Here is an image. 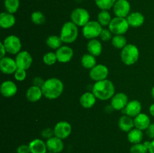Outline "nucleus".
Returning a JSON list of instances; mask_svg holds the SVG:
<instances>
[{"label":"nucleus","instance_id":"1","mask_svg":"<svg viewBox=\"0 0 154 153\" xmlns=\"http://www.w3.org/2000/svg\"><path fill=\"white\" fill-rule=\"evenodd\" d=\"M43 96L49 100L58 98L63 94L64 84L61 80L56 77H51L46 80L42 86Z\"/></svg>","mask_w":154,"mask_h":153},{"label":"nucleus","instance_id":"2","mask_svg":"<svg viewBox=\"0 0 154 153\" xmlns=\"http://www.w3.org/2000/svg\"><path fill=\"white\" fill-rule=\"evenodd\" d=\"M92 92L97 99L107 100L115 94V86L112 81L106 79L95 82Z\"/></svg>","mask_w":154,"mask_h":153},{"label":"nucleus","instance_id":"3","mask_svg":"<svg viewBox=\"0 0 154 153\" xmlns=\"http://www.w3.org/2000/svg\"><path fill=\"white\" fill-rule=\"evenodd\" d=\"M140 52L138 46L132 44H127L124 48L121 50L120 58L123 64L130 66L135 64L138 61Z\"/></svg>","mask_w":154,"mask_h":153},{"label":"nucleus","instance_id":"4","mask_svg":"<svg viewBox=\"0 0 154 153\" xmlns=\"http://www.w3.org/2000/svg\"><path fill=\"white\" fill-rule=\"evenodd\" d=\"M78 26L72 21H68L63 25L60 31V38L63 43L72 44L77 40L78 37Z\"/></svg>","mask_w":154,"mask_h":153},{"label":"nucleus","instance_id":"5","mask_svg":"<svg viewBox=\"0 0 154 153\" xmlns=\"http://www.w3.org/2000/svg\"><path fill=\"white\" fill-rule=\"evenodd\" d=\"M102 29V25L98 21L90 20L82 27V34L84 38L91 40L99 37Z\"/></svg>","mask_w":154,"mask_h":153},{"label":"nucleus","instance_id":"6","mask_svg":"<svg viewBox=\"0 0 154 153\" xmlns=\"http://www.w3.org/2000/svg\"><path fill=\"white\" fill-rule=\"evenodd\" d=\"M129 28V22L126 18L115 16L112 18L108 28L114 34H124L128 32Z\"/></svg>","mask_w":154,"mask_h":153},{"label":"nucleus","instance_id":"7","mask_svg":"<svg viewBox=\"0 0 154 153\" xmlns=\"http://www.w3.org/2000/svg\"><path fill=\"white\" fill-rule=\"evenodd\" d=\"M6 51L8 53L11 54V55H17L21 51L22 48V43L17 35L14 34H11L7 36L2 41Z\"/></svg>","mask_w":154,"mask_h":153},{"label":"nucleus","instance_id":"8","mask_svg":"<svg viewBox=\"0 0 154 153\" xmlns=\"http://www.w3.org/2000/svg\"><path fill=\"white\" fill-rule=\"evenodd\" d=\"M71 21L78 26H84L89 21H90V13L85 8H77L71 13Z\"/></svg>","mask_w":154,"mask_h":153},{"label":"nucleus","instance_id":"9","mask_svg":"<svg viewBox=\"0 0 154 153\" xmlns=\"http://www.w3.org/2000/svg\"><path fill=\"white\" fill-rule=\"evenodd\" d=\"M54 136L65 140L69 137L72 131V124L66 121H60L55 124L54 128Z\"/></svg>","mask_w":154,"mask_h":153},{"label":"nucleus","instance_id":"10","mask_svg":"<svg viewBox=\"0 0 154 153\" xmlns=\"http://www.w3.org/2000/svg\"><path fill=\"white\" fill-rule=\"evenodd\" d=\"M108 74H109L108 68L102 64H96L90 70V79L93 80L95 82L106 80L108 78Z\"/></svg>","mask_w":154,"mask_h":153},{"label":"nucleus","instance_id":"11","mask_svg":"<svg viewBox=\"0 0 154 153\" xmlns=\"http://www.w3.org/2000/svg\"><path fill=\"white\" fill-rule=\"evenodd\" d=\"M32 56L27 50L20 51L16 55L15 62H16L17 68L23 70H28L32 64Z\"/></svg>","mask_w":154,"mask_h":153},{"label":"nucleus","instance_id":"12","mask_svg":"<svg viewBox=\"0 0 154 153\" xmlns=\"http://www.w3.org/2000/svg\"><path fill=\"white\" fill-rule=\"evenodd\" d=\"M131 5L127 0H117L113 7V10L116 16L126 18L130 14Z\"/></svg>","mask_w":154,"mask_h":153},{"label":"nucleus","instance_id":"13","mask_svg":"<svg viewBox=\"0 0 154 153\" xmlns=\"http://www.w3.org/2000/svg\"><path fill=\"white\" fill-rule=\"evenodd\" d=\"M129 98L124 92L116 93L111 99V106L114 110H124L129 103Z\"/></svg>","mask_w":154,"mask_h":153},{"label":"nucleus","instance_id":"14","mask_svg":"<svg viewBox=\"0 0 154 153\" xmlns=\"http://www.w3.org/2000/svg\"><path fill=\"white\" fill-rule=\"evenodd\" d=\"M0 70L5 74H12L17 70L15 59L8 56H5L0 59Z\"/></svg>","mask_w":154,"mask_h":153},{"label":"nucleus","instance_id":"15","mask_svg":"<svg viewBox=\"0 0 154 153\" xmlns=\"http://www.w3.org/2000/svg\"><path fill=\"white\" fill-rule=\"evenodd\" d=\"M57 61L60 63H67L72 59L74 56V50L71 46L63 45L56 50Z\"/></svg>","mask_w":154,"mask_h":153},{"label":"nucleus","instance_id":"16","mask_svg":"<svg viewBox=\"0 0 154 153\" xmlns=\"http://www.w3.org/2000/svg\"><path fill=\"white\" fill-rule=\"evenodd\" d=\"M17 86L11 80H5L1 84L0 92L5 98H11L17 92Z\"/></svg>","mask_w":154,"mask_h":153},{"label":"nucleus","instance_id":"17","mask_svg":"<svg viewBox=\"0 0 154 153\" xmlns=\"http://www.w3.org/2000/svg\"><path fill=\"white\" fill-rule=\"evenodd\" d=\"M63 140L57 136H53L50 139L47 140L46 144L48 150L54 153H60L64 149V142Z\"/></svg>","mask_w":154,"mask_h":153},{"label":"nucleus","instance_id":"18","mask_svg":"<svg viewBox=\"0 0 154 153\" xmlns=\"http://www.w3.org/2000/svg\"><path fill=\"white\" fill-rule=\"evenodd\" d=\"M126 115L135 118L141 112V104L138 100H129L125 109L123 110Z\"/></svg>","mask_w":154,"mask_h":153},{"label":"nucleus","instance_id":"19","mask_svg":"<svg viewBox=\"0 0 154 153\" xmlns=\"http://www.w3.org/2000/svg\"><path fill=\"white\" fill-rule=\"evenodd\" d=\"M126 20L129 22V26H132L133 28H138L144 23L145 18L141 12L135 11L129 14L126 17Z\"/></svg>","mask_w":154,"mask_h":153},{"label":"nucleus","instance_id":"20","mask_svg":"<svg viewBox=\"0 0 154 153\" xmlns=\"http://www.w3.org/2000/svg\"><path fill=\"white\" fill-rule=\"evenodd\" d=\"M134 124H135V128H136L141 130H146L149 125L151 124V122L148 115L141 112L134 118Z\"/></svg>","mask_w":154,"mask_h":153},{"label":"nucleus","instance_id":"21","mask_svg":"<svg viewBox=\"0 0 154 153\" xmlns=\"http://www.w3.org/2000/svg\"><path fill=\"white\" fill-rule=\"evenodd\" d=\"M96 97L93 92H86L80 98V104L84 109H90L96 103Z\"/></svg>","mask_w":154,"mask_h":153},{"label":"nucleus","instance_id":"22","mask_svg":"<svg viewBox=\"0 0 154 153\" xmlns=\"http://www.w3.org/2000/svg\"><path fill=\"white\" fill-rule=\"evenodd\" d=\"M42 96H43V92H42V88L33 85L27 89L26 93V99L32 103L40 100Z\"/></svg>","mask_w":154,"mask_h":153},{"label":"nucleus","instance_id":"23","mask_svg":"<svg viewBox=\"0 0 154 153\" xmlns=\"http://www.w3.org/2000/svg\"><path fill=\"white\" fill-rule=\"evenodd\" d=\"M16 18L14 14L2 12L0 14V26L2 28H10L15 25Z\"/></svg>","mask_w":154,"mask_h":153},{"label":"nucleus","instance_id":"24","mask_svg":"<svg viewBox=\"0 0 154 153\" xmlns=\"http://www.w3.org/2000/svg\"><path fill=\"white\" fill-rule=\"evenodd\" d=\"M87 49L88 53L97 57L102 54V42L98 39H91L88 41L87 45Z\"/></svg>","mask_w":154,"mask_h":153},{"label":"nucleus","instance_id":"25","mask_svg":"<svg viewBox=\"0 0 154 153\" xmlns=\"http://www.w3.org/2000/svg\"><path fill=\"white\" fill-rule=\"evenodd\" d=\"M31 153H47L48 147L46 142L41 139H34L29 143Z\"/></svg>","mask_w":154,"mask_h":153},{"label":"nucleus","instance_id":"26","mask_svg":"<svg viewBox=\"0 0 154 153\" xmlns=\"http://www.w3.org/2000/svg\"><path fill=\"white\" fill-rule=\"evenodd\" d=\"M118 127L123 132H127L128 133L135 127L134 118H132V117L129 116L126 114L122 116L118 120Z\"/></svg>","mask_w":154,"mask_h":153},{"label":"nucleus","instance_id":"27","mask_svg":"<svg viewBox=\"0 0 154 153\" xmlns=\"http://www.w3.org/2000/svg\"><path fill=\"white\" fill-rule=\"evenodd\" d=\"M143 138H144L143 130L136 128H132L130 131L128 132L127 139L130 143L132 144L140 143V142H142Z\"/></svg>","mask_w":154,"mask_h":153},{"label":"nucleus","instance_id":"28","mask_svg":"<svg viewBox=\"0 0 154 153\" xmlns=\"http://www.w3.org/2000/svg\"><path fill=\"white\" fill-rule=\"evenodd\" d=\"M81 62L84 68L90 69V70L97 64H96V56H94L91 55V54L90 53L84 54V55L81 57Z\"/></svg>","mask_w":154,"mask_h":153},{"label":"nucleus","instance_id":"29","mask_svg":"<svg viewBox=\"0 0 154 153\" xmlns=\"http://www.w3.org/2000/svg\"><path fill=\"white\" fill-rule=\"evenodd\" d=\"M63 40H62L60 36L58 35H50L46 40V44L48 47L52 50H58L59 48L63 46Z\"/></svg>","mask_w":154,"mask_h":153},{"label":"nucleus","instance_id":"30","mask_svg":"<svg viewBox=\"0 0 154 153\" xmlns=\"http://www.w3.org/2000/svg\"><path fill=\"white\" fill-rule=\"evenodd\" d=\"M111 41L114 47L120 50L124 48L127 44V39L123 34H114Z\"/></svg>","mask_w":154,"mask_h":153},{"label":"nucleus","instance_id":"31","mask_svg":"<svg viewBox=\"0 0 154 153\" xmlns=\"http://www.w3.org/2000/svg\"><path fill=\"white\" fill-rule=\"evenodd\" d=\"M97 19V21L102 25V26H108L112 18L108 10H101V11L98 14Z\"/></svg>","mask_w":154,"mask_h":153},{"label":"nucleus","instance_id":"32","mask_svg":"<svg viewBox=\"0 0 154 153\" xmlns=\"http://www.w3.org/2000/svg\"><path fill=\"white\" fill-rule=\"evenodd\" d=\"M4 5L8 12L14 14L19 9L20 0H5Z\"/></svg>","mask_w":154,"mask_h":153},{"label":"nucleus","instance_id":"33","mask_svg":"<svg viewBox=\"0 0 154 153\" xmlns=\"http://www.w3.org/2000/svg\"><path fill=\"white\" fill-rule=\"evenodd\" d=\"M117 0H95L96 4L101 10H108L114 7Z\"/></svg>","mask_w":154,"mask_h":153},{"label":"nucleus","instance_id":"34","mask_svg":"<svg viewBox=\"0 0 154 153\" xmlns=\"http://www.w3.org/2000/svg\"><path fill=\"white\" fill-rule=\"evenodd\" d=\"M31 20L35 25H42L46 21V18L42 12L36 10L31 14Z\"/></svg>","mask_w":154,"mask_h":153},{"label":"nucleus","instance_id":"35","mask_svg":"<svg viewBox=\"0 0 154 153\" xmlns=\"http://www.w3.org/2000/svg\"><path fill=\"white\" fill-rule=\"evenodd\" d=\"M43 62L45 64L48 66L54 65V64H56V62L57 61V57L56 55V52H48L44 55L43 56Z\"/></svg>","mask_w":154,"mask_h":153},{"label":"nucleus","instance_id":"36","mask_svg":"<svg viewBox=\"0 0 154 153\" xmlns=\"http://www.w3.org/2000/svg\"><path fill=\"white\" fill-rule=\"evenodd\" d=\"M130 153H147L149 152L148 147L145 145V143H137L132 144L129 149Z\"/></svg>","mask_w":154,"mask_h":153},{"label":"nucleus","instance_id":"37","mask_svg":"<svg viewBox=\"0 0 154 153\" xmlns=\"http://www.w3.org/2000/svg\"><path fill=\"white\" fill-rule=\"evenodd\" d=\"M113 33L111 32V30L109 28H103L101 32L99 38L102 41H108V40H111L113 38Z\"/></svg>","mask_w":154,"mask_h":153},{"label":"nucleus","instance_id":"38","mask_svg":"<svg viewBox=\"0 0 154 153\" xmlns=\"http://www.w3.org/2000/svg\"><path fill=\"white\" fill-rule=\"evenodd\" d=\"M14 78L17 81H19V82H22L26 78V70H23V69L17 68V70L15 71V73L14 74Z\"/></svg>","mask_w":154,"mask_h":153},{"label":"nucleus","instance_id":"39","mask_svg":"<svg viewBox=\"0 0 154 153\" xmlns=\"http://www.w3.org/2000/svg\"><path fill=\"white\" fill-rule=\"evenodd\" d=\"M41 135L43 138L45 139H50V138L54 136V129L51 128H44L43 130L41 132Z\"/></svg>","mask_w":154,"mask_h":153},{"label":"nucleus","instance_id":"40","mask_svg":"<svg viewBox=\"0 0 154 153\" xmlns=\"http://www.w3.org/2000/svg\"><path fill=\"white\" fill-rule=\"evenodd\" d=\"M17 153H31L29 146L26 144H22L17 148Z\"/></svg>","mask_w":154,"mask_h":153},{"label":"nucleus","instance_id":"41","mask_svg":"<svg viewBox=\"0 0 154 153\" xmlns=\"http://www.w3.org/2000/svg\"><path fill=\"white\" fill-rule=\"evenodd\" d=\"M146 134L147 136L150 139H154V123H151L146 130Z\"/></svg>","mask_w":154,"mask_h":153},{"label":"nucleus","instance_id":"42","mask_svg":"<svg viewBox=\"0 0 154 153\" xmlns=\"http://www.w3.org/2000/svg\"><path fill=\"white\" fill-rule=\"evenodd\" d=\"M45 80H44L42 77L40 76H35V77L32 80V84L33 86H38L42 88V86H43L44 82Z\"/></svg>","mask_w":154,"mask_h":153},{"label":"nucleus","instance_id":"43","mask_svg":"<svg viewBox=\"0 0 154 153\" xmlns=\"http://www.w3.org/2000/svg\"><path fill=\"white\" fill-rule=\"evenodd\" d=\"M0 48H1V54H0V56H1V58H3V57L6 56V52H7V51H6V49L5 47L4 44H3L2 41L0 43Z\"/></svg>","mask_w":154,"mask_h":153},{"label":"nucleus","instance_id":"44","mask_svg":"<svg viewBox=\"0 0 154 153\" xmlns=\"http://www.w3.org/2000/svg\"><path fill=\"white\" fill-rule=\"evenodd\" d=\"M149 153H154V139L150 142L148 148Z\"/></svg>","mask_w":154,"mask_h":153},{"label":"nucleus","instance_id":"45","mask_svg":"<svg viewBox=\"0 0 154 153\" xmlns=\"http://www.w3.org/2000/svg\"><path fill=\"white\" fill-rule=\"evenodd\" d=\"M149 112H150V114L152 116L154 117V103L152 104L150 106V107H149Z\"/></svg>","mask_w":154,"mask_h":153},{"label":"nucleus","instance_id":"46","mask_svg":"<svg viewBox=\"0 0 154 153\" xmlns=\"http://www.w3.org/2000/svg\"><path fill=\"white\" fill-rule=\"evenodd\" d=\"M151 96L153 97V98L154 99V86H153V88H152V89H151Z\"/></svg>","mask_w":154,"mask_h":153},{"label":"nucleus","instance_id":"47","mask_svg":"<svg viewBox=\"0 0 154 153\" xmlns=\"http://www.w3.org/2000/svg\"><path fill=\"white\" fill-rule=\"evenodd\" d=\"M47 153H54V152H49V151H48Z\"/></svg>","mask_w":154,"mask_h":153}]
</instances>
